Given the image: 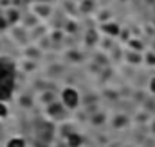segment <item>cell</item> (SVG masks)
I'll list each match as a JSON object with an SVG mask.
<instances>
[{"mask_svg":"<svg viewBox=\"0 0 155 147\" xmlns=\"http://www.w3.org/2000/svg\"><path fill=\"white\" fill-rule=\"evenodd\" d=\"M61 104L65 108H69V110L78 108V104H79V93H78V90H74V88H65L61 92Z\"/></svg>","mask_w":155,"mask_h":147,"instance_id":"cell-1","label":"cell"},{"mask_svg":"<svg viewBox=\"0 0 155 147\" xmlns=\"http://www.w3.org/2000/svg\"><path fill=\"white\" fill-rule=\"evenodd\" d=\"M67 144H69V147H79L83 144V138H81L78 133H71L69 138H67Z\"/></svg>","mask_w":155,"mask_h":147,"instance_id":"cell-2","label":"cell"},{"mask_svg":"<svg viewBox=\"0 0 155 147\" xmlns=\"http://www.w3.org/2000/svg\"><path fill=\"white\" fill-rule=\"evenodd\" d=\"M105 31H108V33H112V34H117V25H105Z\"/></svg>","mask_w":155,"mask_h":147,"instance_id":"cell-5","label":"cell"},{"mask_svg":"<svg viewBox=\"0 0 155 147\" xmlns=\"http://www.w3.org/2000/svg\"><path fill=\"white\" fill-rule=\"evenodd\" d=\"M7 115H9V110H7V106H5V104L0 101V118H5Z\"/></svg>","mask_w":155,"mask_h":147,"instance_id":"cell-4","label":"cell"},{"mask_svg":"<svg viewBox=\"0 0 155 147\" xmlns=\"http://www.w3.org/2000/svg\"><path fill=\"white\" fill-rule=\"evenodd\" d=\"M152 92H155V79L152 81Z\"/></svg>","mask_w":155,"mask_h":147,"instance_id":"cell-7","label":"cell"},{"mask_svg":"<svg viewBox=\"0 0 155 147\" xmlns=\"http://www.w3.org/2000/svg\"><path fill=\"white\" fill-rule=\"evenodd\" d=\"M7 23H9V22H7V18L0 16V31H2V29H5V27H7Z\"/></svg>","mask_w":155,"mask_h":147,"instance_id":"cell-6","label":"cell"},{"mask_svg":"<svg viewBox=\"0 0 155 147\" xmlns=\"http://www.w3.org/2000/svg\"><path fill=\"white\" fill-rule=\"evenodd\" d=\"M5 147H25V140L22 136H13V138L7 140Z\"/></svg>","mask_w":155,"mask_h":147,"instance_id":"cell-3","label":"cell"}]
</instances>
